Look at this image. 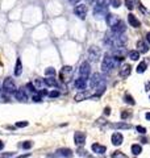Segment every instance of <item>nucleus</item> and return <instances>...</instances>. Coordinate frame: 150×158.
<instances>
[{"instance_id":"f257e3e1","label":"nucleus","mask_w":150,"mask_h":158,"mask_svg":"<svg viewBox=\"0 0 150 158\" xmlns=\"http://www.w3.org/2000/svg\"><path fill=\"white\" fill-rule=\"evenodd\" d=\"M113 66H115V58L111 57L109 54H106L104 55V58H103V62H102V70L103 72H109L111 70L113 69Z\"/></svg>"},{"instance_id":"f03ea898","label":"nucleus","mask_w":150,"mask_h":158,"mask_svg":"<svg viewBox=\"0 0 150 158\" xmlns=\"http://www.w3.org/2000/svg\"><path fill=\"white\" fill-rule=\"evenodd\" d=\"M3 88L7 94H15L16 92V84L12 78H5L3 82Z\"/></svg>"},{"instance_id":"7ed1b4c3","label":"nucleus","mask_w":150,"mask_h":158,"mask_svg":"<svg viewBox=\"0 0 150 158\" xmlns=\"http://www.w3.org/2000/svg\"><path fill=\"white\" fill-rule=\"evenodd\" d=\"M90 72H91V66H90V63L88 62H83L82 65H80V67H79V75H80V78L88 79Z\"/></svg>"},{"instance_id":"20e7f679","label":"nucleus","mask_w":150,"mask_h":158,"mask_svg":"<svg viewBox=\"0 0 150 158\" xmlns=\"http://www.w3.org/2000/svg\"><path fill=\"white\" fill-rule=\"evenodd\" d=\"M87 5L86 4H78L76 7L74 8V13L78 16L79 19H82V20H84L86 19V15H87Z\"/></svg>"},{"instance_id":"39448f33","label":"nucleus","mask_w":150,"mask_h":158,"mask_svg":"<svg viewBox=\"0 0 150 158\" xmlns=\"http://www.w3.org/2000/svg\"><path fill=\"white\" fill-rule=\"evenodd\" d=\"M100 55H102V52H100V49L98 48V46H91V48L88 49V58L91 59V61H94V62L99 61Z\"/></svg>"},{"instance_id":"423d86ee","label":"nucleus","mask_w":150,"mask_h":158,"mask_svg":"<svg viewBox=\"0 0 150 158\" xmlns=\"http://www.w3.org/2000/svg\"><path fill=\"white\" fill-rule=\"evenodd\" d=\"M107 8H108V7L95 4V7H94V15H95V17L96 19H102V17H104V16H107V13H108Z\"/></svg>"},{"instance_id":"0eeeda50","label":"nucleus","mask_w":150,"mask_h":158,"mask_svg":"<svg viewBox=\"0 0 150 158\" xmlns=\"http://www.w3.org/2000/svg\"><path fill=\"white\" fill-rule=\"evenodd\" d=\"M102 83H104V82H103L102 74H99V72H95V74L92 75L91 80H90V86H91V88L95 90L96 87L99 86V84H102Z\"/></svg>"},{"instance_id":"6e6552de","label":"nucleus","mask_w":150,"mask_h":158,"mask_svg":"<svg viewBox=\"0 0 150 158\" xmlns=\"http://www.w3.org/2000/svg\"><path fill=\"white\" fill-rule=\"evenodd\" d=\"M111 29H112V32H113V33H116V35H123L124 32H125V29H126L125 23H124L123 20H120L119 23L113 25Z\"/></svg>"},{"instance_id":"1a4fd4ad","label":"nucleus","mask_w":150,"mask_h":158,"mask_svg":"<svg viewBox=\"0 0 150 158\" xmlns=\"http://www.w3.org/2000/svg\"><path fill=\"white\" fill-rule=\"evenodd\" d=\"M71 74H72V67L71 66H65V67L61 70V74H59V75H61V78H62L63 82H67L68 76L71 75Z\"/></svg>"},{"instance_id":"9d476101","label":"nucleus","mask_w":150,"mask_h":158,"mask_svg":"<svg viewBox=\"0 0 150 158\" xmlns=\"http://www.w3.org/2000/svg\"><path fill=\"white\" fill-rule=\"evenodd\" d=\"M15 98H16L17 100H20V102H27V100H28V94H27V91H25L24 87L20 88V90H16V92H15Z\"/></svg>"},{"instance_id":"9b49d317","label":"nucleus","mask_w":150,"mask_h":158,"mask_svg":"<svg viewBox=\"0 0 150 158\" xmlns=\"http://www.w3.org/2000/svg\"><path fill=\"white\" fill-rule=\"evenodd\" d=\"M74 141H75V144L78 145V146L84 145V142H86V134L83 133V132H76V133L74 134Z\"/></svg>"},{"instance_id":"f8f14e48","label":"nucleus","mask_w":150,"mask_h":158,"mask_svg":"<svg viewBox=\"0 0 150 158\" xmlns=\"http://www.w3.org/2000/svg\"><path fill=\"white\" fill-rule=\"evenodd\" d=\"M106 20H107V24L109 25V27L112 28L115 24H117L120 21V19H119V16L117 15H112V13H107V16H106Z\"/></svg>"},{"instance_id":"ddd939ff","label":"nucleus","mask_w":150,"mask_h":158,"mask_svg":"<svg viewBox=\"0 0 150 158\" xmlns=\"http://www.w3.org/2000/svg\"><path fill=\"white\" fill-rule=\"evenodd\" d=\"M123 134L120 133V132H116V133L112 134V137H111V141H112V144L115 146H120V145L123 144Z\"/></svg>"},{"instance_id":"4468645a","label":"nucleus","mask_w":150,"mask_h":158,"mask_svg":"<svg viewBox=\"0 0 150 158\" xmlns=\"http://www.w3.org/2000/svg\"><path fill=\"white\" fill-rule=\"evenodd\" d=\"M137 50L140 53H142V54H146L147 52H149V44H146L145 42V40H140V41L137 42Z\"/></svg>"},{"instance_id":"2eb2a0df","label":"nucleus","mask_w":150,"mask_h":158,"mask_svg":"<svg viewBox=\"0 0 150 158\" xmlns=\"http://www.w3.org/2000/svg\"><path fill=\"white\" fill-rule=\"evenodd\" d=\"M91 149L94 153H96V154H104L107 151L106 146H104V145H100V144H92Z\"/></svg>"},{"instance_id":"dca6fc26","label":"nucleus","mask_w":150,"mask_h":158,"mask_svg":"<svg viewBox=\"0 0 150 158\" xmlns=\"http://www.w3.org/2000/svg\"><path fill=\"white\" fill-rule=\"evenodd\" d=\"M33 86L36 88V91H41L44 90V87L46 86V83H45V79H41V78H37L33 80Z\"/></svg>"},{"instance_id":"f3484780","label":"nucleus","mask_w":150,"mask_h":158,"mask_svg":"<svg viewBox=\"0 0 150 158\" xmlns=\"http://www.w3.org/2000/svg\"><path fill=\"white\" fill-rule=\"evenodd\" d=\"M128 21H129V24L132 25L133 28H140L141 27L140 20H138V19H137L133 13H129V15H128Z\"/></svg>"},{"instance_id":"a211bd4d","label":"nucleus","mask_w":150,"mask_h":158,"mask_svg":"<svg viewBox=\"0 0 150 158\" xmlns=\"http://www.w3.org/2000/svg\"><path fill=\"white\" fill-rule=\"evenodd\" d=\"M57 154L61 155V157H65V158H71L72 157V150L71 149H66V148L58 149V150H57Z\"/></svg>"},{"instance_id":"6ab92c4d","label":"nucleus","mask_w":150,"mask_h":158,"mask_svg":"<svg viewBox=\"0 0 150 158\" xmlns=\"http://www.w3.org/2000/svg\"><path fill=\"white\" fill-rule=\"evenodd\" d=\"M86 86H87V79H83V78H79L75 80V87L80 91H84Z\"/></svg>"},{"instance_id":"aec40b11","label":"nucleus","mask_w":150,"mask_h":158,"mask_svg":"<svg viewBox=\"0 0 150 158\" xmlns=\"http://www.w3.org/2000/svg\"><path fill=\"white\" fill-rule=\"evenodd\" d=\"M130 72H132V66L130 65H124L123 67H121V70H120V75L124 76V78H126V76L130 75Z\"/></svg>"},{"instance_id":"412c9836","label":"nucleus","mask_w":150,"mask_h":158,"mask_svg":"<svg viewBox=\"0 0 150 158\" xmlns=\"http://www.w3.org/2000/svg\"><path fill=\"white\" fill-rule=\"evenodd\" d=\"M21 72H23V63H21L20 58H17L16 66H15V70H13V74H15V76H20Z\"/></svg>"},{"instance_id":"4be33fe9","label":"nucleus","mask_w":150,"mask_h":158,"mask_svg":"<svg viewBox=\"0 0 150 158\" xmlns=\"http://www.w3.org/2000/svg\"><path fill=\"white\" fill-rule=\"evenodd\" d=\"M111 127L115 128V129H130L132 125H130V124H126V123H116V124H112Z\"/></svg>"},{"instance_id":"5701e85b","label":"nucleus","mask_w":150,"mask_h":158,"mask_svg":"<svg viewBox=\"0 0 150 158\" xmlns=\"http://www.w3.org/2000/svg\"><path fill=\"white\" fill-rule=\"evenodd\" d=\"M128 57H129L130 61H138L140 59V52L138 50H130L128 53Z\"/></svg>"},{"instance_id":"b1692460","label":"nucleus","mask_w":150,"mask_h":158,"mask_svg":"<svg viewBox=\"0 0 150 158\" xmlns=\"http://www.w3.org/2000/svg\"><path fill=\"white\" fill-rule=\"evenodd\" d=\"M146 69H147V63L145 61H142L140 65L137 66V72H138V74H142V72L146 71Z\"/></svg>"},{"instance_id":"393cba45","label":"nucleus","mask_w":150,"mask_h":158,"mask_svg":"<svg viewBox=\"0 0 150 158\" xmlns=\"http://www.w3.org/2000/svg\"><path fill=\"white\" fill-rule=\"evenodd\" d=\"M90 96H91V95H90L88 92H80L75 96V100H76V102H82V100H84L86 98H90Z\"/></svg>"},{"instance_id":"a878e982","label":"nucleus","mask_w":150,"mask_h":158,"mask_svg":"<svg viewBox=\"0 0 150 158\" xmlns=\"http://www.w3.org/2000/svg\"><path fill=\"white\" fill-rule=\"evenodd\" d=\"M141 151H142V148H141L140 145H137V144L132 145V153H133V155L141 154Z\"/></svg>"},{"instance_id":"bb28decb","label":"nucleus","mask_w":150,"mask_h":158,"mask_svg":"<svg viewBox=\"0 0 150 158\" xmlns=\"http://www.w3.org/2000/svg\"><path fill=\"white\" fill-rule=\"evenodd\" d=\"M45 83H46V86H51V87L58 86V83H57V80L54 78H46L45 79Z\"/></svg>"},{"instance_id":"cd10ccee","label":"nucleus","mask_w":150,"mask_h":158,"mask_svg":"<svg viewBox=\"0 0 150 158\" xmlns=\"http://www.w3.org/2000/svg\"><path fill=\"white\" fill-rule=\"evenodd\" d=\"M109 1H111V0H96L95 4H98V5H104V7H108V5H109Z\"/></svg>"},{"instance_id":"c85d7f7f","label":"nucleus","mask_w":150,"mask_h":158,"mask_svg":"<svg viewBox=\"0 0 150 158\" xmlns=\"http://www.w3.org/2000/svg\"><path fill=\"white\" fill-rule=\"evenodd\" d=\"M109 5H112V7H115V8H119L120 5H121V0H111V1H109Z\"/></svg>"},{"instance_id":"c756f323","label":"nucleus","mask_w":150,"mask_h":158,"mask_svg":"<svg viewBox=\"0 0 150 158\" xmlns=\"http://www.w3.org/2000/svg\"><path fill=\"white\" fill-rule=\"evenodd\" d=\"M55 74V70H54V67H48V69L45 70V75H50V76H53Z\"/></svg>"},{"instance_id":"7c9ffc66","label":"nucleus","mask_w":150,"mask_h":158,"mask_svg":"<svg viewBox=\"0 0 150 158\" xmlns=\"http://www.w3.org/2000/svg\"><path fill=\"white\" fill-rule=\"evenodd\" d=\"M125 100H126V103H128V104H130V106H133V104L136 103V102L133 100V98L130 96L129 94H126V95H125Z\"/></svg>"},{"instance_id":"2f4dec72","label":"nucleus","mask_w":150,"mask_h":158,"mask_svg":"<svg viewBox=\"0 0 150 158\" xmlns=\"http://www.w3.org/2000/svg\"><path fill=\"white\" fill-rule=\"evenodd\" d=\"M23 149H31L32 146H33V142L32 141H25V142H23Z\"/></svg>"},{"instance_id":"473e14b6","label":"nucleus","mask_w":150,"mask_h":158,"mask_svg":"<svg viewBox=\"0 0 150 158\" xmlns=\"http://www.w3.org/2000/svg\"><path fill=\"white\" fill-rule=\"evenodd\" d=\"M112 158H125V155H124V153H121V151H115L112 154Z\"/></svg>"},{"instance_id":"72a5a7b5","label":"nucleus","mask_w":150,"mask_h":158,"mask_svg":"<svg viewBox=\"0 0 150 158\" xmlns=\"http://www.w3.org/2000/svg\"><path fill=\"white\" fill-rule=\"evenodd\" d=\"M126 3V7L129 8V9H133L134 8V0H125Z\"/></svg>"},{"instance_id":"f704fd0d","label":"nucleus","mask_w":150,"mask_h":158,"mask_svg":"<svg viewBox=\"0 0 150 158\" xmlns=\"http://www.w3.org/2000/svg\"><path fill=\"white\" fill-rule=\"evenodd\" d=\"M28 121H19V123H16V127L17 128H25V127H28Z\"/></svg>"},{"instance_id":"c9c22d12","label":"nucleus","mask_w":150,"mask_h":158,"mask_svg":"<svg viewBox=\"0 0 150 158\" xmlns=\"http://www.w3.org/2000/svg\"><path fill=\"white\" fill-rule=\"evenodd\" d=\"M136 129H137V132H138V133H141V134H145V133H146V128L141 127V125H137Z\"/></svg>"},{"instance_id":"e433bc0d","label":"nucleus","mask_w":150,"mask_h":158,"mask_svg":"<svg viewBox=\"0 0 150 158\" xmlns=\"http://www.w3.org/2000/svg\"><path fill=\"white\" fill-rule=\"evenodd\" d=\"M33 102H37V103H41L42 99H41V95L38 94V95H34L33 96Z\"/></svg>"},{"instance_id":"4c0bfd02","label":"nucleus","mask_w":150,"mask_h":158,"mask_svg":"<svg viewBox=\"0 0 150 158\" xmlns=\"http://www.w3.org/2000/svg\"><path fill=\"white\" fill-rule=\"evenodd\" d=\"M49 96H50V98H58L59 92H58V91H51V92H49Z\"/></svg>"},{"instance_id":"58836bf2","label":"nucleus","mask_w":150,"mask_h":158,"mask_svg":"<svg viewBox=\"0 0 150 158\" xmlns=\"http://www.w3.org/2000/svg\"><path fill=\"white\" fill-rule=\"evenodd\" d=\"M128 117H129V114H128V112H121V119L125 120V119H128Z\"/></svg>"},{"instance_id":"ea45409f","label":"nucleus","mask_w":150,"mask_h":158,"mask_svg":"<svg viewBox=\"0 0 150 158\" xmlns=\"http://www.w3.org/2000/svg\"><path fill=\"white\" fill-rule=\"evenodd\" d=\"M104 114H106L107 116L111 114V108H109V107H106V110H104Z\"/></svg>"},{"instance_id":"a19ab883","label":"nucleus","mask_w":150,"mask_h":158,"mask_svg":"<svg viewBox=\"0 0 150 158\" xmlns=\"http://www.w3.org/2000/svg\"><path fill=\"white\" fill-rule=\"evenodd\" d=\"M146 41H147V44L150 45V32H149V33L146 35Z\"/></svg>"},{"instance_id":"79ce46f5","label":"nucleus","mask_w":150,"mask_h":158,"mask_svg":"<svg viewBox=\"0 0 150 158\" xmlns=\"http://www.w3.org/2000/svg\"><path fill=\"white\" fill-rule=\"evenodd\" d=\"M27 157H31V153H28V154H24V155H20V157H17V158H27Z\"/></svg>"},{"instance_id":"37998d69","label":"nucleus","mask_w":150,"mask_h":158,"mask_svg":"<svg viewBox=\"0 0 150 158\" xmlns=\"http://www.w3.org/2000/svg\"><path fill=\"white\" fill-rule=\"evenodd\" d=\"M3 149H4V142L0 140V150H3Z\"/></svg>"},{"instance_id":"c03bdc74","label":"nucleus","mask_w":150,"mask_h":158,"mask_svg":"<svg viewBox=\"0 0 150 158\" xmlns=\"http://www.w3.org/2000/svg\"><path fill=\"white\" fill-rule=\"evenodd\" d=\"M68 1L72 4H78V1H80V0H68Z\"/></svg>"},{"instance_id":"a18cd8bd","label":"nucleus","mask_w":150,"mask_h":158,"mask_svg":"<svg viewBox=\"0 0 150 158\" xmlns=\"http://www.w3.org/2000/svg\"><path fill=\"white\" fill-rule=\"evenodd\" d=\"M145 88H146V91H149V90H150V82H149V83H146V86H145Z\"/></svg>"},{"instance_id":"49530a36","label":"nucleus","mask_w":150,"mask_h":158,"mask_svg":"<svg viewBox=\"0 0 150 158\" xmlns=\"http://www.w3.org/2000/svg\"><path fill=\"white\" fill-rule=\"evenodd\" d=\"M145 117H146V120H150V112H147L146 116H145Z\"/></svg>"}]
</instances>
